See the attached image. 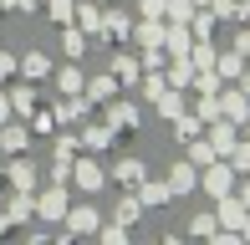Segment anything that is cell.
Masks as SVG:
<instances>
[{
    "mask_svg": "<svg viewBox=\"0 0 250 245\" xmlns=\"http://www.w3.org/2000/svg\"><path fill=\"white\" fill-rule=\"evenodd\" d=\"M66 209H72V199H66V184H51V189H41L36 194V215L41 220H66Z\"/></svg>",
    "mask_w": 250,
    "mask_h": 245,
    "instance_id": "6da1fadb",
    "label": "cell"
},
{
    "mask_svg": "<svg viewBox=\"0 0 250 245\" xmlns=\"http://www.w3.org/2000/svg\"><path fill=\"white\" fill-rule=\"evenodd\" d=\"M199 184L209 189L214 199H225V194L235 189V169H230V163H220V159H214V163H204V179H199Z\"/></svg>",
    "mask_w": 250,
    "mask_h": 245,
    "instance_id": "7a4b0ae2",
    "label": "cell"
},
{
    "mask_svg": "<svg viewBox=\"0 0 250 245\" xmlns=\"http://www.w3.org/2000/svg\"><path fill=\"white\" fill-rule=\"evenodd\" d=\"M66 230H72V235H97L102 220H97L92 204H72V209H66Z\"/></svg>",
    "mask_w": 250,
    "mask_h": 245,
    "instance_id": "3957f363",
    "label": "cell"
},
{
    "mask_svg": "<svg viewBox=\"0 0 250 245\" xmlns=\"http://www.w3.org/2000/svg\"><path fill=\"white\" fill-rule=\"evenodd\" d=\"M72 179H77V189H82V194H97V189L107 184V174H102L92 159H77V163H72Z\"/></svg>",
    "mask_w": 250,
    "mask_h": 245,
    "instance_id": "277c9868",
    "label": "cell"
},
{
    "mask_svg": "<svg viewBox=\"0 0 250 245\" xmlns=\"http://www.w3.org/2000/svg\"><path fill=\"white\" fill-rule=\"evenodd\" d=\"M245 215H250V209L240 204V199H230V194H225V199H220V209H214L220 230H245Z\"/></svg>",
    "mask_w": 250,
    "mask_h": 245,
    "instance_id": "5b68a950",
    "label": "cell"
},
{
    "mask_svg": "<svg viewBox=\"0 0 250 245\" xmlns=\"http://www.w3.org/2000/svg\"><path fill=\"white\" fill-rule=\"evenodd\" d=\"M26 143H31V128H26V122H5V128H0V148H5L10 159L26 153Z\"/></svg>",
    "mask_w": 250,
    "mask_h": 245,
    "instance_id": "8992f818",
    "label": "cell"
},
{
    "mask_svg": "<svg viewBox=\"0 0 250 245\" xmlns=\"http://www.w3.org/2000/svg\"><path fill=\"white\" fill-rule=\"evenodd\" d=\"M235 143H240V138H235V128L214 118V122H209V148L220 153V159H230V148H235Z\"/></svg>",
    "mask_w": 250,
    "mask_h": 245,
    "instance_id": "52a82bcc",
    "label": "cell"
},
{
    "mask_svg": "<svg viewBox=\"0 0 250 245\" xmlns=\"http://www.w3.org/2000/svg\"><path fill=\"white\" fill-rule=\"evenodd\" d=\"M5 179H10V189H26V194H31V189H36V163H26L16 153V163L5 169Z\"/></svg>",
    "mask_w": 250,
    "mask_h": 245,
    "instance_id": "ba28073f",
    "label": "cell"
},
{
    "mask_svg": "<svg viewBox=\"0 0 250 245\" xmlns=\"http://www.w3.org/2000/svg\"><path fill=\"white\" fill-rule=\"evenodd\" d=\"M5 215L16 220V225H21V220H31V215H36V194H26V189H16V194H10V204H5Z\"/></svg>",
    "mask_w": 250,
    "mask_h": 245,
    "instance_id": "9c48e42d",
    "label": "cell"
},
{
    "mask_svg": "<svg viewBox=\"0 0 250 245\" xmlns=\"http://www.w3.org/2000/svg\"><path fill=\"white\" fill-rule=\"evenodd\" d=\"M194 184H199L194 163H174V169H168V189H174V194H189Z\"/></svg>",
    "mask_w": 250,
    "mask_h": 245,
    "instance_id": "30bf717a",
    "label": "cell"
},
{
    "mask_svg": "<svg viewBox=\"0 0 250 245\" xmlns=\"http://www.w3.org/2000/svg\"><path fill=\"white\" fill-rule=\"evenodd\" d=\"M107 128H112V133H123V128H138V113H133L128 102H112V107H107Z\"/></svg>",
    "mask_w": 250,
    "mask_h": 245,
    "instance_id": "8fae6325",
    "label": "cell"
},
{
    "mask_svg": "<svg viewBox=\"0 0 250 245\" xmlns=\"http://www.w3.org/2000/svg\"><path fill=\"white\" fill-rule=\"evenodd\" d=\"M10 97V113L16 118H31V107H36V92H31V87H16V92H5Z\"/></svg>",
    "mask_w": 250,
    "mask_h": 245,
    "instance_id": "7c38bea8",
    "label": "cell"
},
{
    "mask_svg": "<svg viewBox=\"0 0 250 245\" xmlns=\"http://www.w3.org/2000/svg\"><path fill=\"white\" fill-rule=\"evenodd\" d=\"M118 179L128 184V189H138V184H143V163H138V159H118Z\"/></svg>",
    "mask_w": 250,
    "mask_h": 245,
    "instance_id": "4fadbf2b",
    "label": "cell"
},
{
    "mask_svg": "<svg viewBox=\"0 0 250 245\" xmlns=\"http://www.w3.org/2000/svg\"><path fill=\"white\" fill-rule=\"evenodd\" d=\"M220 153L209 148V138H189V163H214Z\"/></svg>",
    "mask_w": 250,
    "mask_h": 245,
    "instance_id": "5bb4252c",
    "label": "cell"
},
{
    "mask_svg": "<svg viewBox=\"0 0 250 245\" xmlns=\"http://www.w3.org/2000/svg\"><path fill=\"white\" fill-rule=\"evenodd\" d=\"M168 194H174L168 184H138V199H143V204H168Z\"/></svg>",
    "mask_w": 250,
    "mask_h": 245,
    "instance_id": "9a60e30c",
    "label": "cell"
},
{
    "mask_svg": "<svg viewBox=\"0 0 250 245\" xmlns=\"http://www.w3.org/2000/svg\"><path fill=\"white\" fill-rule=\"evenodd\" d=\"M138 215H143V199H138V194H128V199L118 204V225H133Z\"/></svg>",
    "mask_w": 250,
    "mask_h": 245,
    "instance_id": "2e32d148",
    "label": "cell"
},
{
    "mask_svg": "<svg viewBox=\"0 0 250 245\" xmlns=\"http://www.w3.org/2000/svg\"><path fill=\"white\" fill-rule=\"evenodd\" d=\"M56 87H62V92H82V72H77V66H66V72H56Z\"/></svg>",
    "mask_w": 250,
    "mask_h": 245,
    "instance_id": "e0dca14e",
    "label": "cell"
},
{
    "mask_svg": "<svg viewBox=\"0 0 250 245\" xmlns=\"http://www.w3.org/2000/svg\"><path fill=\"white\" fill-rule=\"evenodd\" d=\"M97 240H102V245H128V225H102Z\"/></svg>",
    "mask_w": 250,
    "mask_h": 245,
    "instance_id": "ac0fdd59",
    "label": "cell"
},
{
    "mask_svg": "<svg viewBox=\"0 0 250 245\" xmlns=\"http://www.w3.org/2000/svg\"><path fill=\"white\" fill-rule=\"evenodd\" d=\"M230 169L235 174H250V143H235V148H230Z\"/></svg>",
    "mask_w": 250,
    "mask_h": 245,
    "instance_id": "d6986e66",
    "label": "cell"
},
{
    "mask_svg": "<svg viewBox=\"0 0 250 245\" xmlns=\"http://www.w3.org/2000/svg\"><path fill=\"white\" fill-rule=\"evenodd\" d=\"M153 102H158V113H164V118H179V113H184V102H179L174 92H158Z\"/></svg>",
    "mask_w": 250,
    "mask_h": 245,
    "instance_id": "ffe728a7",
    "label": "cell"
},
{
    "mask_svg": "<svg viewBox=\"0 0 250 245\" xmlns=\"http://www.w3.org/2000/svg\"><path fill=\"white\" fill-rule=\"evenodd\" d=\"M87 97H92V102H112V77H97V82L87 87Z\"/></svg>",
    "mask_w": 250,
    "mask_h": 245,
    "instance_id": "44dd1931",
    "label": "cell"
},
{
    "mask_svg": "<svg viewBox=\"0 0 250 245\" xmlns=\"http://www.w3.org/2000/svg\"><path fill=\"white\" fill-rule=\"evenodd\" d=\"M82 97H72V102H62V107H56V122H77V118H82Z\"/></svg>",
    "mask_w": 250,
    "mask_h": 245,
    "instance_id": "7402d4cb",
    "label": "cell"
},
{
    "mask_svg": "<svg viewBox=\"0 0 250 245\" xmlns=\"http://www.w3.org/2000/svg\"><path fill=\"white\" fill-rule=\"evenodd\" d=\"M82 143H87V148H107V143H112V128H87Z\"/></svg>",
    "mask_w": 250,
    "mask_h": 245,
    "instance_id": "603a6c76",
    "label": "cell"
},
{
    "mask_svg": "<svg viewBox=\"0 0 250 245\" xmlns=\"http://www.w3.org/2000/svg\"><path fill=\"white\" fill-rule=\"evenodd\" d=\"M189 230H194L199 240H209L214 230H220V220H214V215H194V225H189Z\"/></svg>",
    "mask_w": 250,
    "mask_h": 245,
    "instance_id": "cb8c5ba5",
    "label": "cell"
},
{
    "mask_svg": "<svg viewBox=\"0 0 250 245\" xmlns=\"http://www.w3.org/2000/svg\"><path fill=\"white\" fill-rule=\"evenodd\" d=\"M21 72H26V77H46L51 66H46V57L36 51V57H26V61H21Z\"/></svg>",
    "mask_w": 250,
    "mask_h": 245,
    "instance_id": "d4e9b609",
    "label": "cell"
},
{
    "mask_svg": "<svg viewBox=\"0 0 250 245\" xmlns=\"http://www.w3.org/2000/svg\"><path fill=\"white\" fill-rule=\"evenodd\" d=\"M174 133H179V138H194V133H199V118H184V113H179V122H174Z\"/></svg>",
    "mask_w": 250,
    "mask_h": 245,
    "instance_id": "484cf974",
    "label": "cell"
},
{
    "mask_svg": "<svg viewBox=\"0 0 250 245\" xmlns=\"http://www.w3.org/2000/svg\"><path fill=\"white\" fill-rule=\"evenodd\" d=\"M209 245H245V235H240V230H214Z\"/></svg>",
    "mask_w": 250,
    "mask_h": 245,
    "instance_id": "4316f807",
    "label": "cell"
},
{
    "mask_svg": "<svg viewBox=\"0 0 250 245\" xmlns=\"http://www.w3.org/2000/svg\"><path fill=\"white\" fill-rule=\"evenodd\" d=\"M72 153H77V138H72V133H62V138H56V159H72Z\"/></svg>",
    "mask_w": 250,
    "mask_h": 245,
    "instance_id": "83f0119b",
    "label": "cell"
},
{
    "mask_svg": "<svg viewBox=\"0 0 250 245\" xmlns=\"http://www.w3.org/2000/svg\"><path fill=\"white\" fill-rule=\"evenodd\" d=\"M220 113H230V118H245V97H225V102H220Z\"/></svg>",
    "mask_w": 250,
    "mask_h": 245,
    "instance_id": "f1b7e54d",
    "label": "cell"
},
{
    "mask_svg": "<svg viewBox=\"0 0 250 245\" xmlns=\"http://www.w3.org/2000/svg\"><path fill=\"white\" fill-rule=\"evenodd\" d=\"M31 128H36V133H51V128H56V113H36V122H31Z\"/></svg>",
    "mask_w": 250,
    "mask_h": 245,
    "instance_id": "f546056e",
    "label": "cell"
},
{
    "mask_svg": "<svg viewBox=\"0 0 250 245\" xmlns=\"http://www.w3.org/2000/svg\"><path fill=\"white\" fill-rule=\"evenodd\" d=\"M10 72H16V61H10V57H5V51H0V82H5V77H10Z\"/></svg>",
    "mask_w": 250,
    "mask_h": 245,
    "instance_id": "4dcf8cb0",
    "label": "cell"
},
{
    "mask_svg": "<svg viewBox=\"0 0 250 245\" xmlns=\"http://www.w3.org/2000/svg\"><path fill=\"white\" fill-rule=\"evenodd\" d=\"M10 118H16V113H10V97L0 92V122H10Z\"/></svg>",
    "mask_w": 250,
    "mask_h": 245,
    "instance_id": "1f68e13d",
    "label": "cell"
},
{
    "mask_svg": "<svg viewBox=\"0 0 250 245\" xmlns=\"http://www.w3.org/2000/svg\"><path fill=\"white\" fill-rule=\"evenodd\" d=\"M240 204H245V209H250V184H245V189H240Z\"/></svg>",
    "mask_w": 250,
    "mask_h": 245,
    "instance_id": "d6a6232c",
    "label": "cell"
},
{
    "mask_svg": "<svg viewBox=\"0 0 250 245\" xmlns=\"http://www.w3.org/2000/svg\"><path fill=\"white\" fill-rule=\"evenodd\" d=\"M240 235H245V240H250V215H245V230H240Z\"/></svg>",
    "mask_w": 250,
    "mask_h": 245,
    "instance_id": "836d02e7",
    "label": "cell"
},
{
    "mask_svg": "<svg viewBox=\"0 0 250 245\" xmlns=\"http://www.w3.org/2000/svg\"><path fill=\"white\" fill-rule=\"evenodd\" d=\"M0 5H21V0H0Z\"/></svg>",
    "mask_w": 250,
    "mask_h": 245,
    "instance_id": "e575fe53",
    "label": "cell"
},
{
    "mask_svg": "<svg viewBox=\"0 0 250 245\" xmlns=\"http://www.w3.org/2000/svg\"><path fill=\"white\" fill-rule=\"evenodd\" d=\"M158 245H179V240H158Z\"/></svg>",
    "mask_w": 250,
    "mask_h": 245,
    "instance_id": "d590c367",
    "label": "cell"
}]
</instances>
